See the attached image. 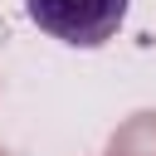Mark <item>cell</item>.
Segmentation results:
<instances>
[{
  "mask_svg": "<svg viewBox=\"0 0 156 156\" xmlns=\"http://www.w3.org/2000/svg\"><path fill=\"white\" fill-rule=\"evenodd\" d=\"M127 5L132 0H24L29 20L68 49H102L122 29Z\"/></svg>",
  "mask_w": 156,
  "mask_h": 156,
  "instance_id": "1",
  "label": "cell"
}]
</instances>
